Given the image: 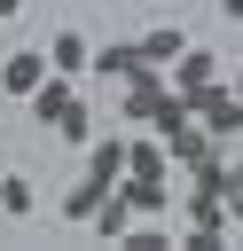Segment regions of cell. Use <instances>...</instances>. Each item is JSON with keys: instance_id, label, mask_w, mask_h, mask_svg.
<instances>
[{"instance_id": "1", "label": "cell", "mask_w": 243, "mask_h": 251, "mask_svg": "<svg viewBox=\"0 0 243 251\" xmlns=\"http://www.w3.org/2000/svg\"><path fill=\"white\" fill-rule=\"evenodd\" d=\"M31 118H39V126H47L55 141H78V149L94 141V110H86V102L71 94V78H63V71H47V78L31 86Z\"/></svg>"}, {"instance_id": "2", "label": "cell", "mask_w": 243, "mask_h": 251, "mask_svg": "<svg viewBox=\"0 0 243 251\" xmlns=\"http://www.w3.org/2000/svg\"><path fill=\"white\" fill-rule=\"evenodd\" d=\"M165 94H172V78H165L157 63H141V71H133L125 86H118V126H149Z\"/></svg>"}, {"instance_id": "3", "label": "cell", "mask_w": 243, "mask_h": 251, "mask_svg": "<svg viewBox=\"0 0 243 251\" xmlns=\"http://www.w3.org/2000/svg\"><path fill=\"white\" fill-rule=\"evenodd\" d=\"M196 118H204V133H212V141H219V149H227V141H235V133H243V94H235V86H227V78H212V86H204V94H196Z\"/></svg>"}, {"instance_id": "4", "label": "cell", "mask_w": 243, "mask_h": 251, "mask_svg": "<svg viewBox=\"0 0 243 251\" xmlns=\"http://www.w3.org/2000/svg\"><path fill=\"white\" fill-rule=\"evenodd\" d=\"M118 188H125V204H133L141 220H165V212L180 204V188H172V173H125Z\"/></svg>"}, {"instance_id": "5", "label": "cell", "mask_w": 243, "mask_h": 251, "mask_svg": "<svg viewBox=\"0 0 243 251\" xmlns=\"http://www.w3.org/2000/svg\"><path fill=\"white\" fill-rule=\"evenodd\" d=\"M47 71H55V63H47V47H16V55H0V94L31 102V86H39Z\"/></svg>"}, {"instance_id": "6", "label": "cell", "mask_w": 243, "mask_h": 251, "mask_svg": "<svg viewBox=\"0 0 243 251\" xmlns=\"http://www.w3.org/2000/svg\"><path fill=\"white\" fill-rule=\"evenodd\" d=\"M165 78H172L180 94H204V86H212V78H227V71H219V55H212V47H180V63H172Z\"/></svg>"}, {"instance_id": "7", "label": "cell", "mask_w": 243, "mask_h": 251, "mask_svg": "<svg viewBox=\"0 0 243 251\" xmlns=\"http://www.w3.org/2000/svg\"><path fill=\"white\" fill-rule=\"evenodd\" d=\"M47 63H55V71H63V78H78V71H94V39H86V31H71V24H63V31H55V39H47Z\"/></svg>"}, {"instance_id": "8", "label": "cell", "mask_w": 243, "mask_h": 251, "mask_svg": "<svg viewBox=\"0 0 243 251\" xmlns=\"http://www.w3.org/2000/svg\"><path fill=\"white\" fill-rule=\"evenodd\" d=\"M86 173H94V180H110V188L125 180V126H118V133H94V141H86Z\"/></svg>"}, {"instance_id": "9", "label": "cell", "mask_w": 243, "mask_h": 251, "mask_svg": "<svg viewBox=\"0 0 243 251\" xmlns=\"http://www.w3.org/2000/svg\"><path fill=\"white\" fill-rule=\"evenodd\" d=\"M102 196H110V180H94V173H78V180H71V188H63V220H71V227H86V220H94V204H102Z\"/></svg>"}, {"instance_id": "10", "label": "cell", "mask_w": 243, "mask_h": 251, "mask_svg": "<svg viewBox=\"0 0 243 251\" xmlns=\"http://www.w3.org/2000/svg\"><path fill=\"white\" fill-rule=\"evenodd\" d=\"M133 220H141V212L125 204V188H110V196L94 204V220H86V227H94V235H110V243H125V227H133Z\"/></svg>"}, {"instance_id": "11", "label": "cell", "mask_w": 243, "mask_h": 251, "mask_svg": "<svg viewBox=\"0 0 243 251\" xmlns=\"http://www.w3.org/2000/svg\"><path fill=\"white\" fill-rule=\"evenodd\" d=\"M133 47H141V63H157V71H172V63H180V47H188V39H180V24H157V31H141V39H133Z\"/></svg>"}, {"instance_id": "12", "label": "cell", "mask_w": 243, "mask_h": 251, "mask_svg": "<svg viewBox=\"0 0 243 251\" xmlns=\"http://www.w3.org/2000/svg\"><path fill=\"white\" fill-rule=\"evenodd\" d=\"M94 71H102L110 86H125V78L141 71V47H133V39H110V47H94Z\"/></svg>"}, {"instance_id": "13", "label": "cell", "mask_w": 243, "mask_h": 251, "mask_svg": "<svg viewBox=\"0 0 243 251\" xmlns=\"http://www.w3.org/2000/svg\"><path fill=\"white\" fill-rule=\"evenodd\" d=\"M31 204H39V188L16 180V173H0V212H8V220H31Z\"/></svg>"}, {"instance_id": "14", "label": "cell", "mask_w": 243, "mask_h": 251, "mask_svg": "<svg viewBox=\"0 0 243 251\" xmlns=\"http://www.w3.org/2000/svg\"><path fill=\"white\" fill-rule=\"evenodd\" d=\"M125 251H180V235H165L157 220H133L125 227Z\"/></svg>"}, {"instance_id": "15", "label": "cell", "mask_w": 243, "mask_h": 251, "mask_svg": "<svg viewBox=\"0 0 243 251\" xmlns=\"http://www.w3.org/2000/svg\"><path fill=\"white\" fill-rule=\"evenodd\" d=\"M219 204H227V220L243 227V165H227V157H219Z\"/></svg>"}, {"instance_id": "16", "label": "cell", "mask_w": 243, "mask_h": 251, "mask_svg": "<svg viewBox=\"0 0 243 251\" xmlns=\"http://www.w3.org/2000/svg\"><path fill=\"white\" fill-rule=\"evenodd\" d=\"M219 16H235V24H243V0H219Z\"/></svg>"}, {"instance_id": "17", "label": "cell", "mask_w": 243, "mask_h": 251, "mask_svg": "<svg viewBox=\"0 0 243 251\" xmlns=\"http://www.w3.org/2000/svg\"><path fill=\"white\" fill-rule=\"evenodd\" d=\"M227 86H235V94H243V63H235V71H227Z\"/></svg>"}, {"instance_id": "18", "label": "cell", "mask_w": 243, "mask_h": 251, "mask_svg": "<svg viewBox=\"0 0 243 251\" xmlns=\"http://www.w3.org/2000/svg\"><path fill=\"white\" fill-rule=\"evenodd\" d=\"M16 8H24V0H0V24H8V16H16Z\"/></svg>"}, {"instance_id": "19", "label": "cell", "mask_w": 243, "mask_h": 251, "mask_svg": "<svg viewBox=\"0 0 243 251\" xmlns=\"http://www.w3.org/2000/svg\"><path fill=\"white\" fill-rule=\"evenodd\" d=\"M0 173H8V149H0Z\"/></svg>"}]
</instances>
